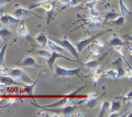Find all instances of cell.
<instances>
[{
	"mask_svg": "<svg viewBox=\"0 0 132 117\" xmlns=\"http://www.w3.org/2000/svg\"><path fill=\"white\" fill-rule=\"evenodd\" d=\"M53 72H54L55 77H72V76H79L80 68L75 69H67L60 64L53 65Z\"/></svg>",
	"mask_w": 132,
	"mask_h": 117,
	"instance_id": "cell-1",
	"label": "cell"
},
{
	"mask_svg": "<svg viewBox=\"0 0 132 117\" xmlns=\"http://www.w3.org/2000/svg\"><path fill=\"white\" fill-rule=\"evenodd\" d=\"M8 74H9V76H11L13 80L22 83V84L28 85V84H32L33 83L26 71H23L20 68H12L10 70H8Z\"/></svg>",
	"mask_w": 132,
	"mask_h": 117,
	"instance_id": "cell-2",
	"label": "cell"
},
{
	"mask_svg": "<svg viewBox=\"0 0 132 117\" xmlns=\"http://www.w3.org/2000/svg\"><path fill=\"white\" fill-rule=\"evenodd\" d=\"M50 39H51L52 41H54L55 43L60 44L61 47H63L65 51H67L68 53H71L72 55L76 58L77 62H80V61H79V55H78V52H77V50H76V47H75V45H74L66 36L62 38V39H60V40H55V39H52V38H50Z\"/></svg>",
	"mask_w": 132,
	"mask_h": 117,
	"instance_id": "cell-3",
	"label": "cell"
},
{
	"mask_svg": "<svg viewBox=\"0 0 132 117\" xmlns=\"http://www.w3.org/2000/svg\"><path fill=\"white\" fill-rule=\"evenodd\" d=\"M55 7L56 6H55L54 0H44V1H40L34 3V5H31L30 9H34V8H42V9H44L45 12L47 13V23H48L50 20H51L52 14L55 11Z\"/></svg>",
	"mask_w": 132,
	"mask_h": 117,
	"instance_id": "cell-4",
	"label": "cell"
},
{
	"mask_svg": "<svg viewBox=\"0 0 132 117\" xmlns=\"http://www.w3.org/2000/svg\"><path fill=\"white\" fill-rule=\"evenodd\" d=\"M31 14H34L36 17H39L36 13L32 12L31 9H28V8H24V7H20L19 5H15L14 9H13V16L15 17L16 19H19V20L27 19L28 17H30Z\"/></svg>",
	"mask_w": 132,
	"mask_h": 117,
	"instance_id": "cell-5",
	"label": "cell"
},
{
	"mask_svg": "<svg viewBox=\"0 0 132 117\" xmlns=\"http://www.w3.org/2000/svg\"><path fill=\"white\" fill-rule=\"evenodd\" d=\"M106 32H109V30L108 31H104V32H100V33H98V34H96V35H94V36H87V38H84L82 40H80V41H78V42L76 43V50H77V52L78 53H80L82 50H84L86 47H87L88 44H90V43H93L95 40L96 39H98L99 36H100L101 34H105Z\"/></svg>",
	"mask_w": 132,
	"mask_h": 117,
	"instance_id": "cell-6",
	"label": "cell"
},
{
	"mask_svg": "<svg viewBox=\"0 0 132 117\" xmlns=\"http://www.w3.org/2000/svg\"><path fill=\"white\" fill-rule=\"evenodd\" d=\"M51 112H55L57 114H60L61 116H72L74 114V112L76 109V105H71V104H67V105H65L61 108H50Z\"/></svg>",
	"mask_w": 132,
	"mask_h": 117,
	"instance_id": "cell-7",
	"label": "cell"
},
{
	"mask_svg": "<svg viewBox=\"0 0 132 117\" xmlns=\"http://www.w3.org/2000/svg\"><path fill=\"white\" fill-rule=\"evenodd\" d=\"M16 34H18L20 38H22L24 40H28L29 42H32L33 41V38L31 36L30 32H29L27 26L23 23V21H21L19 23L18 28H16Z\"/></svg>",
	"mask_w": 132,
	"mask_h": 117,
	"instance_id": "cell-8",
	"label": "cell"
},
{
	"mask_svg": "<svg viewBox=\"0 0 132 117\" xmlns=\"http://www.w3.org/2000/svg\"><path fill=\"white\" fill-rule=\"evenodd\" d=\"M21 21H23V20L16 19L14 16H11L9 13H2L0 16V23H2L3 26H10V24L20 23Z\"/></svg>",
	"mask_w": 132,
	"mask_h": 117,
	"instance_id": "cell-9",
	"label": "cell"
},
{
	"mask_svg": "<svg viewBox=\"0 0 132 117\" xmlns=\"http://www.w3.org/2000/svg\"><path fill=\"white\" fill-rule=\"evenodd\" d=\"M20 64L22 66H30V68H34V69L39 68L38 61H36V58L32 55H26L22 58V61L20 62Z\"/></svg>",
	"mask_w": 132,
	"mask_h": 117,
	"instance_id": "cell-10",
	"label": "cell"
},
{
	"mask_svg": "<svg viewBox=\"0 0 132 117\" xmlns=\"http://www.w3.org/2000/svg\"><path fill=\"white\" fill-rule=\"evenodd\" d=\"M57 58H66V60H69V61H72V58H69L67 56H63L60 52H55V51H52L51 52V56H50L47 58V65H48V68L51 69L53 71V65H54V62L57 60Z\"/></svg>",
	"mask_w": 132,
	"mask_h": 117,
	"instance_id": "cell-11",
	"label": "cell"
},
{
	"mask_svg": "<svg viewBox=\"0 0 132 117\" xmlns=\"http://www.w3.org/2000/svg\"><path fill=\"white\" fill-rule=\"evenodd\" d=\"M121 108V102L120 101H112L110 102V107L109 111L107 113V116H118V112L120 111Z\"/></svg>",
	"mask_w": 132,
	"mask_h": 117,
	"instance_id": "cell-12",
	"label": "cell"
},
{
	"mask_svg": "<svg viewBox=\"0 0 132 117\" xmlns=\"http://www.w3.org/2000/svg\"><path fill=\"white\" fill-rule=\"evenodd\" d=\"M0 83L2 85H7V86H11V85H15V86H20L22 85V83H20L18 81L13 80L9 75H0Z\"/></svg>",
	"mask_w": 132,
	"mask_h": 117,
	"instance_id": "cell-13",
	"label": "cell"
},
{
	"mask_svg": "<svg viewBox=\"0 0 132 117\" xmlns=\"http://www.w3.org/2000/svg\"><path fill=\"white\" fill-rule=\"evenodd\" d=\"M10 38H12V33L9 29L7 27L0 28V40H1L2 43H7Z\"/></svg>",
	"mask_w": 132,
	"mask_h": 117,
	"instance_id": "cell-14",
	"label": "cell"
},
{
	"mask_svg": "<svg viewBox=\"0 0 132 117\" xmlns=\"http://www.w3.org/2000/svg\"><path fill=\"white\" fill-rule=\"evenodd\" d=\"M96 5H97V1H90V0H88L87 2H85L84 7L89 10L90 16H100V12L96 9Z\"/></svg>",
	"mask_w": 132,
	"mask_h": 117,
	"instance_id": "cell-15",
	"label": "cell"
},
{
	"mask_svg": "<svg viewBox=\"0 0 132 117\" xmlns=\"http://www.w3.org/2000/svg\"><path fill=\"white\" fill-rule=\"evenodd\" d=\"M33 41H35V42L38 43L39 45H41V47H46V44H47V36H46V34H45L44 32H41V33H39L38 35L34 36Z\"/></svg>",
	"mask_w": 132,
	"mask_h": 117,
	"instance_id": "cell-16",
	"label": "cell"
},
{
	"mask_svg": "<svg viewBox=\"0 0 132 117\" xmlns=\"http://www.w3.org/2000/svg\"><path fill=\"white\" fill-rule=\"evenodd\" d=\"M117 16H118L117 12H116L113 9L108 10V11H107L106 13H105V18H104V20H102V24H106L107 22H111Z\"/></svg>",
	"mask_w": 132,
	"mask_h": 117,
	"instance_id": "cell-17",
	"label": "cell"
},
{
	"mask_svg": "<svg viewBox=\"0 0 132 117\" xmlns=\"http://www.w3.org/2000/svg\"><path fill=\"white\" fill-rule=\"evenodd\" d=\"M108 42H109V44L111 45V47H117V45H121L122 47V45L125 44V41H123L121 38H119L117 34H113L111 38H109Z\"/></svg>",
	"mask_w": 132,
	"mask_h": 117,
	"instance_id": "cell-18",
	"label": "cell"
},
{
	"mask_svg": "<svg viewBox=\"0 0 132 117\" xmlns=\"http://www.w3.org/2000/svg\"><path fill=\"white\" fill-rule=\"evenodd\" d=\"M119 2V10H120V14L123 17H128L131 14V10L128 9V7L126 6V3L123 2V0H118Z\"/></svg>",
	"mask_w": 132,
	"mask_h": 117,
	"instance_id": "cell-19",
	"label": "cell"
},
{
	"mask_svg": "<svg viewBox=\"0 0 132 117\" xmlns=\"http://www.w3.org/2000/svg\"><path fill=\"white\" fill-rule=\"evenodd\" d=\"M47 47L52 50V51H55V52H63V51H65L64 50V48L63 47H61L60 44H57V43H55L54 41H52L51 39H47Z\"/></svg>",
	"mask_w": 132,
	"mask_h": 117,
	"instance_id": "cell-20",
	"label": "cell"
},
{
	"mask_svg": "<svg viewBox=\"0 0 132 117\" xmlns=\"http://www.w3.org/2000/svg\"><path fill=\"white\" fill-rule=\"evenodd\" d=\"M35 54H38L40 57L44 58V60H47V58L51 56V52L48 50H45V49H33Z\"/></svg>",
	"mask_w": 132,
	"mask_h": 117,
	"instance_id": "cell-21",
	"label": "cell"
},
{
	"mask_svg": "<svg viewBox=\"0 0 132 117\" xmlns=\"http://www.w3.org/2000/svg\"><path fill=\"white\" fill-rule=\"evenodd\" d=\"M102 76V71H100V69H96L95 71H93V75H92V78H93V83H94V86L97 85V83L100 81V78Z\"/></svg>",
	"mask_w": 132,
	"mask_h": 117,
	"instance_id": "cell-22",
	"label": "cell"
},
{
	"mask_svg": "<svg viewBox=\"0 0 132 117\" xmlns=\"http://www.w3.org/2000/svg\"><path fill=\"white\" fill-rule=\"evenodd\" d=\"M84 65H85L88 70H90V71H95L96 69L99 68V61H98V60H95V58H93V60L87 61Z\"/></svg>",
	"mask_w": 132,
	"mask_h": 117,
	"instance_id": "cell-23",
	"label": "cell"
},
{
	"mask_svg": "<svg viewBox=\"0 0 132 117\" xmlns=\"http://www.w3.org/2000/svg\"><path fill=\"white\" fill-rule=\"evenodd\" d=\"M109 107H110V102L109 101H104L101 103V106H100V112H99L98 116H104V115H107V113L109 111Z\"/></svg>",
	"mask_w": 132,
	"mask_h": 117,
	"instance_id": "cell-24",
	"label": "cell"
},
{
	"mask_svg": "<svg viewBox=\"0 0 132 117\" xmlns=\"http://www.w3.org/2000/svg\"><path fill=\"white\" fill-rule=\"evenodd\" d=\"M105 76L110 78V80H117V72L116 69H109L105 72Z\"/></svg>",
	"mask_w": 132,
	"mask_h": 117,
	"instance_id": "cell-25",
	"label": "cell"
},
{
	"mask_svg": "<svg viewBox=\"0 0 132 117\" xmlns=\"http://www.w3.org/2000/svg\"><path fill=\"white\" fill-rule=\"evenodd\" d=\"M7 50V43H5L3 47L0 48V66H5V55Z\"/></svg>",
	"mask_w": 132,
	"mask_h": 117,
	"instance_id": "cell-26",
	"label": "cell"
},
{
	"mask_svg": "<svg viewBox=\"0 0 132 117\" xmlns=\"http://www.w3.org/2000/svg\"><path fill=\"white\" fill-rule=\"evenodd\" d=\"M111 22H112L113 24H116V26H123L125 22H126V20H125V17H123V16L118 14Z\"/></svg>",
	"mask_w": 132,
	"mask_h": 117,
	"instance_id": "cell-27",
	"label": "cell"
},
{
	"mask_svg": "<svg viewBox=\"0 0 132 117\" xmlns=\"http://www.w3.org/2000/svg\"><path fill=\"white\" fill-rule=\"evenodd\" d=\"M89 53H90V55H93V57H95V58L100 57V55H101L100 50H99V49H96V48H94V47L90 48Z\"/></svg>",
	"mask_w": 132,
	"mask_h": 117,
	"instance_id": "cell-28",
	"label": "cell"
},
{
	"mask_svg": "<svg viewBox=\"0 0 132 117\" xmlns=\"http://www.w3.org/2000/svg\"><path fill=\"white\" fill-rule=\"evenodd\" d=\"M99 97V95H98V93H89V94H87V96L84 98V99H81V101H79L78 103H86L87 101H89V99H92V98H98Z\"/></svg>",
	"mask_w": 132,
	"mask_h": 117,
	"instance_id": "cell-29",
	"label": "cell"
},
{
	"mask_svg": "<svg viewBox=\"0 0 132 117\" xmlns=\"http://www.w3.org/2000/svg\"><path fill=\"white\" fill-rule=\"evenodd\" d=\"M97 99L98 98H92V99H89V101H87V102L85 103L86 106H87L89 109H94V108L97 106Z\"/></svg>",
	"mask_w": 132,
	"mask_h": 117,
	"instance_id": "cell-30",
	"label": "cell"
},
{
	"mask_svg": "<svg viewBox=\"0 0 132 117\" xmlns=\"http://www.w3.org/2000/svg\"><path fill=\"white\" fill-rule=\"evenodd\" d=\"M82 1H84V0H71V1H69V7L77 8L81 5Z\"/></svg>",
	"mask_w": 132,
	"mask_h": 117,
	"instance_id": "cell-31",
	"label": "cell"
},
{
	"mask_svg": "<svg viewBox=\"0 0 132 117\" xmlns=\"http://www.w3.org/2000/svg\"><path fill=\"white\" fill-rule=\"evenodd\" d=\"M95 45H96L97 48H99V50H104L106 48V44L102 40H97L96 39V41H95Z\"/></svg>",
	"mask_w": 132,
	"mask_h": 117,
	"instance_id": "cell-32",
	"label": "cell"
},
{
	"mask_svg": "<svg viewBox=\"0 0 132 117\" xmlns=\"http://www.w3.org/2000/svg\"><path fill=\"white\" fill-rule=\"evenodd\" d=\"M123 102L125 103H131V91H129V92H127V93L123 95Z\"/></svg>",
	"mask_w": 132,
	"mask_h": 117,
	"instance_id": "cell-33",
	"label": "cell"
},
{
	"mask_svg": "<svg viewBox=\"0 0 132 117\" xmlns=\"http://www.w3.org/2000/svg\"><path fill=\"white\" fill-rule=\"evenodd\" d=\"M48 114L46 113V111H44L42 107L39 106V111H38V116H41V117H46Z\"/></svg>",
	"mask_w": 132,
	"mask_h": 117,
	"instance_id": "cell-34",
	"label": "cell"
},
{
	"mask_svg": "<svg viewBox=\"0 0 132 117\" xmlns=\"http://www.w3.org/2000/svg\"><path fill=\"white\" fill-rule=\"evenodd\" d=\"M69 1L71 0H59V3L63 6V8H65V7H69Z\"/></svg>",
	"mask_w": 132,
	"mask_h": 117,
	"instance_id": "cell-35",
	"label": "cell"
},
{
	"mask_svg": "<svg viewBox=\"0 0 132 117\" xmlns=\"http://www.w3.org/2000/svg\"><path fill=\"white\" fill-rule=\"evenodd\" d=\"M11 0H0V9H2V8H5L7 6L8 2H10Z\"/></svg>",
	"mask_w": 132,
	"mask_h": 117,
	"instance_id": "cell-36",
	"label": "cell"
},
{
	"mask_svg": "<svg viewBox=\"0 0 132 117\" xmlns=\"http://www.w3.org/2000/svg\"><path fill=\"white\" fill-rule=\"evenodd\" d=\"M6 74H8V69H6V66H0V75Z\"/></svg>",
	"mask_w": 132,
	"mask_h": 117,
	"instance_id": "cell-37",
	"label": "cell"
},
{
	"mask_svg": "<svg viewBox=\"0 0 132 117\" xmlns=\"http://www.w3.org/2000/svg\"><path fill=\"white\" fill-rule=\"evenodd\" d=\"M16 102H18V99L16 98H10L9 101H8V105H12V104H14Z\"/></svg>",
	"mask_w": 132,
	"mask_h": 117,
	"instance_id": "cell-38",
	"label": "cell"
},
{
	"mask_svg": "<svg viewBox=\"0 0 132 117\" xmlns=\"http://www.w3.org/2000/svg\"><path fill=\"white\" fill-rule=\"evenodd\" d=\"M72 116H76V117H80V116H84L81 114V113H75V114H73Z\"/></svg>",
	"mask_w": 132,
	"mask_h": 117,
	"instance_id": "cell-39",
	"label": "cell"
},
{
	"mask_svg": "<svg viewBox=\"0 0 132 117\" xmlns=\"http://www.w3.org/2000/svg\"><path fill=\"white\" fill-rule=\"evenodd\" d=\"M3 90H5V85H2L1 83H0V93H2Z\"/></svg>",
	"mask_w": 132,
	"mask_h": 117,
	"instance_id": "cell-40",
	"label": "cell"
},
{
	"mask_svg": "<svg viewBox=\"0 0 132 117\" xmlns=\"http://www.w3.org/2000/svg\"><path fill=\"white\" fill-rule=\"evenodd\" d=\"M90 1H104V0H90Z\"/></svg>",
	"mask_w": 132,
	"mask_h": 117,
	"instance_id": "cell-41",
	"label": "cell"
}]
</instances>
